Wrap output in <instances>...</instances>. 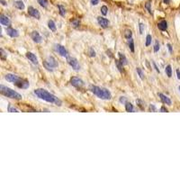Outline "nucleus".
I'll return each instance as SVG.
<instances>
[{"mask_svg": "<svg viewBox=\"0 0 180 180\" xmlns=\"http://www.w3.org/2000/svg\"><path fill=\"white\" fill-rule=\"evenodd\" d=\"M165 71H166V74L168 78H171L172 77V68H171V66L170 65H168L165 68Z\"/></svg>", "mask_w": 180, "mask_h": 180, "instance_id": "21", "label": "nucleus"}, {"mask_svg": "<svg viewBox=\"0 0 180 180\" xmlns=\"http://www.w3.org/2000/svg\"><path fill=\"white\" fill-rule=\"evenodd\" d=\"M89 56L90 57H95L96 56V51L94 50L93 48H91V49H90V50H89Z\"/></svg>", "mask_w": 180, "mask_h": 180, "instance_id": "34", "label": "nucleus"}, {"mask_svg": "<svg viewBox=\"0 0 180 180\" xmlns=\"http://www.w3.org/2000/svg\"><path fill=\"white\" fill-rule=\"evenodd\" d=\"M43 65L48 70L52 71L54 68L58 67V62L56 61V60L54 59L53 57H48V59L43 62Z\"/></svg>", "mask_w": 180, "mask_h": 180, "instance_id": "4", "label": "nucleus"}, {"mask_svg": "<svg viewBox=\"0 0 180 180\" xmlns=\"http://www.w3.org/2000/svg\"><path fill=\"white\" fill-rule=\"evenodd\" d=\"M56 50L58 51V53L60 54V56L62 57H68V51L67 50L65 49V47H63L62 45H60V44H57L56 45Z\"/></svg>", "mask_w": 180, "mask_h": 180, "instance_id": "11", "label": "nucleus"}, {"mask_svg": "<svg viewBox=\"0 0 180 180\" xmlns=\"http://www.w3.org/2000/svg\"><path fill=\"white\" fill-rule=\"evenodd\" d=\"M91 3L93 6H96L99 3V0H91Z\"/></svg>", "mask_w": 180, "mask_h": 180, "instance_id": "39", "label": "nucleus"}, {"mask_svg": "<svg viewBox=\"0 0 180 180\" xmlns=\"http://www.w3.org/2000/svg\"><path fill=\"white\" fill-rule=\"evenodd\" d=\"M139 27H140V33L142 34V33H143V31H144V24H140Z\"/></svg>", "mask_w": 180, "mask_h": 180, "instance_id": "36", "label": "nucleus"}, {"mask_svg": "<svg viewBox=\"0 0 180 180\" xmlns=\"http://www.w3.org/2000/svg\"><path fill=\"white\" fill-rule=\"evenodd\" d=\"M28 14H29L31 16L36 18V19H40V17H41L40 12H39L37 9H36V8L32 7V6H29V8H28Z\"/></svg>", "mask_w": 180, "mask_h": 180, "instance_id": "8", "label": "nucleus"}, {"mask_svg": "<svg viewBox=\"0 0 180 180\" xmlns=\"http://www.w3.org/2000/svg\"><path fill=\"white\" fill-rule=\"evenodd\" d=\"M137 73L139 74V76H140V78H141V79H144V78H145V76H144V73H143V72H142V70L140 68H137Z\"/></svg>", "mask_w": 180, "mask_h": 180, "instance_id": "30", "label": "nucleus"}, {"mask_svg": "<svg viewBox=\"0 0 180 180\" xmlns=\"http://www.w3.org/2000/svg\"><path fill=\"white\" fill-rule=\"evenodd\" d=\"M34 94L36 95V96H38L40 99H42L46 102L51 103V104H55L56 105L60 106L61 105V101L56 97L54 95L50 94V92H48L47 90L42 89V88H38V89H35L34 90Z\"/></svg>", "mask_w": 180, "mask_h": 180, "instance_id": "1", "label": "nucleus"}, {"mask_svg": "<svg viewBox=\"0 0 180 180\" xmlns=\"http://www.w3.org/2000/svg\"><path fill=\"white\" fill-rule=\"evenodd\" d=\"M14 6L15 7H17L18 9H20V10H24V4L23 1H21V0H19V1H14Z\"/></svg>", "mask_w": 180, "mask_h": 180, "instance_id": "18", "label": "nucleus"}, {"mask_svg": "<svg viewBox=\"0 0 180 180\" xmlns=\"http://www.w3.org/2000/svg\"><path fill=\"white\" fill-rule=\"evenodd\" d=\"M115 64H116V66H117V68H118V69L120 70V72H123V69H122V64L121 63V61L120 60H115Z\"/></svg>", "mask_w": 180, "mask_h": 180, "instance_id": "29", "label": "nucleus"}, {"mask_svg": "<svg viewBox=\"0 0 180 180\" xmlns=\"http://www.w3.org/2000/svg\"><path fill=\"white\" fill-rule=\"evenodd\" d=\"M70 84L73 86H75V87H82V86L85 85L84 81H83L81 78H78V77L71 78V79H70Z\"/></svg>", "mask_w": 180, "mask_h": 180, "instance_id": "6", "label": "nucleus"}, {"mask_svg": "<svg viewBox=\"0 0 180 180\" xmlns=\"http://www.w3.org/2000/svg\"><path fill=\"white\" fill-rule=\"evenodd\" d=\"M158 27L160 31H166L168 29V23L165 20H162L158 24Z\"/></svg>", "mask_w": 180, "mask_h": 180, "instance_id": "17", "label": "nucleus"}, {"mask_svg": "<svg viewBox=\"0 0 180 180\" xmlns=\"http://www.w3.org/2000/svg\"><path fill=\"white\" fill-rule=\"evenodd\" d=\"M132 32L131 30H125V32H124V37L126 39H128V40L132 39Z\"/></svg>", "mask_w": 180, "mask_h": 180, "instance_id": "23", "label": "nucleus"}, {"mask_svg": "<svg viewBox=\"0 0 180 180\" xmlns=\"http://www.w3.org/2000/svg\"><path fill=\"white\" fill-rule=\"evenodd\" d=\"M0 92H1V94L3 96L9 97V98H13V99H16V100L22 99V96L19 93L15 92L14 90H13L7 86H5L3 85L0 86Z\"/></svg>", "mask_w": 180, "mask_h": 180, "instance_id": "3", "label": "nucleus"}, {"mask_svg": "<svg viewBox=\"0 0 180 180\" xmlns=\"http://www.w3.org/2000/svg\"><path fill=\"white\" fill-rule=\"evenodd\" d=\"M6 33L12 38H16L19 36V32L15 29H14V28H12V27H10V26H8L6 28Z\"/></svg>", "mask_w": 180, "mask_h": 180, "instance_id": "10", "label": "nucleus"}, {"mask_svg": "<svg viewBox=\"0 0 180 180\" xmlns=\"http://www.w3.org/2000/svg\"><path fill=\"white\" fill-rule=\"evenodd\" d=\"M71 24H72V26H73V27L78 28L80 25V21L78 19H74V20L71 21Z\"/></svg>", "mask_w": 180, "mask_h": 180, "instance_id": "25", "label": "nucleus"}, {"mask_svg": "<svg viewBox=\"0 0 180 180\" xmlns=\"http://www.w3.org/2000/svg\"><path fill=\"white\" fill-rule=\"evenodd\" d=\"M136 103H137V104H138V105L140 107V109H141V110H143V109H144V106L142 105V104H143V102H142L141 100H140V99H139V100H137V101H136Z\"/></svg>", "mask_w": 180, "mask_h": 180, "instance_id": "35", "label": "nucleus"}, {"mask_svg": "<svg viewBox=\"0 0 180 180\" xmlns=\"http://www.w3.org/2000/svg\"><path fill=\"white\" fill-rule=\"evenodd\" d=\"M159 50V42L158 41H156L155 42V45H154V51L155 52H158Z\"/></svg>", "mask_w": 180, "mask_h": 180, "instance_id": "33", "label": "nucleus"}, {"mask_svg": "<svg viewBox=\"0 0 180 180\" xmlns=\"http://www.w3.org/2000/svg\"><path fill=\"white\" fill-rule=\"evenodd\" d=\"M179 90H180V86H179Z\"/></svg>", "mask_w": 180, "mask_h": 180, "instance_id": "47", "label": "nucleus"}, {"mask_svg": "<svg viewBox=\"0 0 180 180\" xmlns=\"http://www.w3.org/2000/svg\"><path fill=\"white\" fill-rule=\"evenodd\" d=\"M26 58L29 59V60L32 61L33 64H35V65L38 64V59H37V57H36L33 53H32V52H27V53H26Z\"/></svg>", "mask_w": 180, "mask_h": 180, "instance_id": "15", "label": "nucleus"}, {"mask_svg": "<svg viewBox=\"0 0 180 180\" xmlns=\"http://www.w3.org/2000/svg\"><path fill=\"white\" fill-rule=\"evenodd\" d=\"M1 58H2V60H5L6 59V52H5V50H3V49H1Z\"/></svg>", "mask_w": 180, "mask_h": 180, "instance_id": "37", "label": "nucleus"}, {"mask_svg": "<svg viewBox=\"0 0 180 180\" xmlns=\"http://www.w3.org/2000/svg\"><path fill=\"white\" fill-rule=\"evenodd\" d=\"M89 90L100 99L110 100L112 98V95H111L110 91L104 87H100V86H90Z\"/></svg>", "mask_w": 180, "mask_h": 180, "instance_id": "2", "label": "nucleus"}, {"mask_svg": "<svg viewBox=\"0 0 180 180\" xmlns=\"http://www.w3.org/2000/svg\"><path fill=\"white\" fill-rule=\"evenodd\" d=\"M120 102H121V103H124V104L127 103V102H126V98H125L124 96H121V97H120Z\"/></svg>", "mask_w": 180, "mask_h": 180, "instance_id": "38", "label": "nucleus"}, {"mask_svg": "<svg viewBox=\"0 0 180 180\" xmlns=\"http://www.w3.org/2000/svg\"><path fill=\"white\" fill-rule=\"evenodd\" d=\"M160 112H163V113H165V112H168V109H167L166 107L162 106V107L160 108Z\"/></svg>", "mask_w": 180, "mask_h": 180, "instance_id": "42", "label": "nucleus"}, {"mask_svg": "<svg viewBox=\"0 0 180 180\" xmlns=\"http://www.w3.org/2000/svg\"><path fill=\"white\" fill-rule=\"evenodd\" d=\"M31 38L32 39V41L36 43H40L42 41V37L41 36V34L37 32V31H33L31 33Z\"/></svg>", "mask_w": 180, "mask_h": 180, "instance_id": "7", "label": "nucleus"}, {"mask_svg": "<svg viewBox=\"0 0 180 180\" xmlns=\"http://www.w3.org/2000/svg\"><path fill=\"white\" fill-rule=\"evenodd\" d=\"M150 3L148 2V3L146 4V8H147V9L149 10V12H150V13L151 14V9H150Z\"/></svg>", "mask_w": 180, "mask_h": 180, "instance_id": "41", "label": "nucleus"}, {"mask_svg": "<svg viewBox=\"0 0 180 180\" xmlns=\"http://www.w3.org/2000/svg\"><path fill=\"white\" fill-rule=\"evenodd\" d=\"M118 55H119V59H120V61L122 65H126L128 62H127V59H126V57L124 56V54L119 52L118 53Z\"/></svg>", "mask_w": 180, "mask_h": 180, "instance_id": "19", "label": "nucleus"}, {"mask_svg": "<svg viewBox=\"0 0 180 180\" xmlns=\"http://www.w3.org/2000/svg\"><path fill=\"white\" fill-rule=\"evenodd\" d=\"M37 1H38V3L40 4V6H42L43 8H46V7L48 6V5H49V3H48L47 0H37Z\"/></svg>", "mask_w": 180, "mask_h": 180, "instance_id": "24", "label": "nucleus"}, {"mask_svg": "<svg viewBox=\"0 0 180 180\" xmlns=\"http://www.w3.org/2000/svg\"><path fill=\"white\" fill-rule=\"evenodd\" d=\"M6 80H7L8 82H12L14 84L17 83L18 81H19L21 79V78H19L18 76L16 75H14V74H6V77H5Z\"/></svg>", "mask_w": 180, "mask_h": 180, "instance_id": "9", "label": "nucleus"}, {"mask_svg": "<svg viewBox=\"0 0 180 180\" xmlns=\"http://www.w3.org/2000/svg\"><path fill=\"white\" fill-rule=\"evenodd\" d=\"M58 8L60 9V15H61V16H65V14H66L65 8H64L62 6H60V5L58 6Z\"/></svg>", "mask_w": 180, "mask_h": 180, "instance_id": "28", "label": "nucleus"}, {"mask_svg": "<svg viewBox=\"0 0 180 180\" xmlns=\"http://www.w3.org/2000/svg\"><path fill=\"white\" fill-rule=\"evenodd\" d=\"M0 23H1L2 25L7 26V27L10 26V24H11L10 19H9L7 16H6L5 14H1V15H0Z\"/></svg>", "mask_w": 180, "mask_h": 180, "instance_id": "14", "label": "nucleus"}, {"mask_svg": "<svg viewBox=\"0 0 180 180\" xmlns=\"http://www.w3.org/2000/svg\"><path fill=\"white\" fill-rule=\"evenodd\" d=\"M14 85L16 86H18L19 88H23V89H26V88L29 87V82L27 80H25V79H23V78H21L19 81H18L17 83H15Z\"/></svg>", "mask_w": 180, "mask_h": 180, "instance_id": "13", "label": "nucleus"}, {"mask_svg": "<svg viewBox=\"0 0 180 180\" xmlns=\"http://www.w3.org/2000/svg\"><path fill=\"white\" fill-rule=\"evenodd\" d=\"M7 110H8V112H11V113H18V110L16 109V108L13 107L11 104H9V105H8V107H7Z\"/></svg>", "mask_w": 180, "mask_h": 180, "instance_id": "31", "label": "nucleus"}, {"mask_svg": "<svg viewBox=\"0 0 180 180\" xmlns=\"http://www.w3.org/2000/svg\"><path fill=\"white\" fill-rule=\"evenodd\" d=\"M153 63V66H154V68H155V69H156V71L158 72V73H159V72H160V70L158 69V68L157 67V65H156V63L155 62H152Z\"/></svg>", "mask_w": 180, "mask_h": 180, "instance_id": "43", "label": "nucleus"}, {"mask_svg": "<svg viewBox=\"0 0 180 180\" xmlns=\"http://www.w3.org/2000/svg\"><path fill=\"white\" fill-rule=\"evenodd\" d=\"M151 41H152L151 35H150V34H148L147 37H146V43H145V45H146L147 47H149V46L151 44Z\"/></svg>", "mask_w": 180, "mask_h": 180, "instance_id": "26", "label": "nucleus"}, {"mask_svg": "<svg viewBox=\"0 0 180 180\" xmlns=\"http://www.w3.org/2000/svg\"><path fill=\"white\" fill-rule=\"evenodd\" d=\"M158 96L160 97L161 101L163 102L164 104H168V105H171L172 102H171V100L169 99V97H168L167 96H165L164 94H161V93H158Z\"/></svg>", "mask_w": 180, "mask_h": 180, "instance_id": "16", "label": "nucleus"}, {"mask_svg": "<svg viewBox=\"0 0 180 180\" xmlns=\"http://www.w3.org/2000/svg\"><path fill=\"white\" fill-rule=\"evenodd\" d=\"M176 75H177V78L180 79V71H179V69H176Z\"/></svg>", "mask_w": 180, "mask_h": 180, "instance_id": "44", "label": "nucleus"}, {"mask_svg": "<svg viewBox=\"0 0 180 180\" xmlns=\"http://www.w3.org/2000/svg\"><path fill=\"white\" fill-rule=\"evenodd\" d=\"M129 48H130L132 52H134V42H133L132 39L129 40Z\"/></svg>", "mask_w": 180, "mask_h": 180, "instance_id": "27", "label": "nucleus"}, {"mask_svg": "<svg viewBox=\"0 0 180 180\" xmlns=\"http://www.w3.org/2000/svg\"><path fill=\"white\" fill-rule=\"evenodd\" d=\"M97 22L99 24V25L103 28H107L110 24V22L108 21L106 18H104V17H98L97 18Z\"/></svg>", "mask_w": 180, "mask_h": 180, "instance_id": "12", "label": "nucleus"}, {"mask_svg": "<svg viewBox=\"0 0 180 180\" xmlns=\"http://www.w3.org/2000/svg\"><path fill=\"white\" fill-rule=\"evenodd\" d=\"M125 109L127 112H133V105L131 103L127 102L125 104Z\"/></svg>", "mask_w": 180, "mask_h": 180, "instance_id": "22", "label": "nucleus"}, {"mask_svg": "<svg viewBox=\"0 0 180 180\" xmlns=\"http://www.w3.org/2000/svg\"><path fill=\"white\" fill-rule=\"evenodd\" d=\"M168 50H169V52L171 53V52H172V47H171V45H170L169 43L168 44Z\"/></svg>", "mask_w": 180, "mask_h": 180, "instance_id": "45", "label": "nucleus"}, {"mask_svg": "<svg viewBox=\"0 0 180 180\" xmlns=\"http://www.w3.org/2000/svg\"><path fill=\"white\" fill-rule=\"evenodd\" d=\"M1 3H2V5H3V6H6V2L4 1V0H1Z\"/></svg>", "mask_w": 180, "mask_h": 180, "instance_id": "46", "label": "nucleus"}, {"mask_svg": "<svg viewBox=\"0 0 180 180\" xmlns=\"http://www.w3.org/2000/svg\"><path fill=\"white\" fill-rule=\"evenodd\" d=\"M150 111L155 112V111H156V107H155L153 104H150Z\"/></svg>", "mask_w": 180, "mask_h": 180, "instance_id": "40", "label": "nucleus"}, {"mask_svg": "<svg viewBox=\"0 0 180 180\" xmlns=\"http://www.w3.org/2000/svg\"><path fill=\"white\" fill-rule=\"evenodd\" d=\"M107 11H108V8H107V6H103L102 7H101V13L104 14V15H106L107 14Z\"/></svg>", "mask_w": 180, "mask_h": 180, "instance_id": "32", "label": "nucleus"}, {"mask_svg": "<svg viewBox=\"0 0 180 180\" xmlns=\"http://www.w3.org/2000/svg\"><path fill=\"white\" fill-rule=\"evenodd\" d=\"M67 61L68 63L72 67L74 70H79L80 69V65L78 63V61L77 60V59L75 58H72V57H67Z\"/></svg>", "mask_w": 180, "mask_h": 180, "instance_id": "5", "label": "nucleus"}, {"mask_svg": "<svg viewBox=\"0 0 180 180\" xmlns=\"http://www.w3.org/2000/svg\"><path fill=\"white\" fill-rule=\"evenodd\" d=\"M48 27H49V29H50V31H52V32H56L57 27H56L55 23H54L52 20H50V21L48 22Z\"/></svg>", "mask_w": 180, "mask_h": 180, "instance_id": "20", "label": "nucleus"}]
</instances>
